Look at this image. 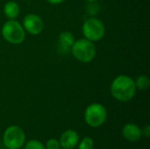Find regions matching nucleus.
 Instances as JSON below:
<instances>
[{"label":"nucleus","mask_w":150,"mask_h":149,"mask_svg":"<svg viewBox=\"0 0 150 149\" xmlns=\"http://www.w3.org/2000/svg\"><path fill=\"white\" fill-rule=\"evenodd\" d=\"M82 31L85 39L92 42H96L104 38L105 33V27L100 19L91 17L83 22Z\"/></svg>","instance_id":"39448f33"},{"label":"nucleus","mask_w":150,"mask_h":149,"mask_svg":"<svg viewBox=\"0 0 150 149\" xmlns=\"http://www.w3.org/2000/svg\"><path fill=\"white\" fill-rule=\"evenodd\" d=\"M20 12L19 5L15 1H8L4 4V13L9 19H16Z\"/></svg>","instance_id":"9b49d317"},{"label":"nucleus","mask_w":150,"mask_h":149,"mask_svg":"<svg viewBox=\"0 0 150 149\" xmlns=\"http://www.w3.org/2000/svg\"><path fill=\"white\" fill-rule=\"evenodd\" d=\"M112 96L120 102H128L134 97L136 87L134 80L127 75H120L115 77L111 84Z\"/></svg>","instance_id":"f257e3e1"},{"label":"nucleus","mask_w":150,"mask_h":149,"mask_svg":"<svg viewBox=\"0 0 150 149\" xmlns=\"http://www.w3.org/2000/svg\"><path fill=\"white\" fill-rule=\"evenodd\" d=\"M46 149H60L61 145L58 140L56 139H50L47 141L46 144Z\"/></svg>","instance_id":"2eb2a0df"},{"label":"nucleus","mask_w":150,"mask_h":149,"mask_svg":"<svg viewBox=\"0 0 150 149\" xmlns=\"http://www.w3.org/2000/svg\"><path fill=\"white\" fill-rule=\"evenodd\" d=\"M70 52L78 61L88 63L94 60L97 51L94 42L83 38L75 40Z\"/></svg>","instance_id":"f03ea898"},{"label":"nucleus","mask_w":150,"mask_h":149,"mask_svg":"<svg viewBox=\"0 0 150 149\" xmlns=\"http://www.w3.org/2000/svg\"><path fill=\"white\" fill-rule=\"evenodd\" d=\"M46 1L51 4H60L63 3L65 0H46Z\"/></svg>","instance_id":"f3484780"},{"label":"nucleus","mask_w":150,"mask_h":149,"mask_svg":"<svg viewBox=\"0 0 150 149\" xmlns=\"http://www.w3.org/2000/svg\"><path fill=\"white\" fill-rule=\"evenodd\" d=\"M3 38L12 45L21 44L25 39V31L23 25L15 19L6 21L1 30Z\"/></svg>","instance_id":"7ed1b4c3"},{"label":"nucleus","mask_w":150,"mask_h":149,"mask_svg":"<svg viewBox=\"0 0 150 149\" xmlns=\"http://www.w3.org/2000/svg\"><path fill=\"white\" fill-rule=\"evenodd\" d=\"M3 141L6 148H21L25 142V133L21 127L17 126H11L4 131Z\"/></svg>","instance_id":"423d86ee"},{"label":"nucleus","mask_w":150,"mask_h":149,"mask_svg":"<svg viewBox=\"0 0 150 149\" xmlns=\"http://www.w3.org/2000/svg\"><path fill=\"white\" fill-rule=\"evenodd\" d=\"M78 145V149H93L94 141L91 137H84L81 140Z\"/></svg>","instance_id":"ddd939ff"},{"label":"nucleus","mask_w":150,"mask_h":149,"mask_svg":"<svg viewBox=\"0 0 150 149\" xmlns=\"http://www.w3.org/2000/svg\"><path fill=\"white\" fill-rule=\"evenodd\" d=\"M88 3H91V2H96V1H98V0H86Z\"/></svg>","instance_id":"a211bd4d"},{"label":"nucleus","mask_w":150,"mask_h":149,"mask_svg":"<svg viewBox=\"0 0 150 149\" xmlns=\"http://www.w3.org/2000/svg\"><path fill=\"white\" fill-rule=\"evenodd\" d=\"M122 135L125 138V140L128 141H138L142 136V129L134 123H128L124 126L122 128Z\"/></svg>","instance_id":"9d476101"},{"label":"nucleus","mask_w":150,"mask_h":149,"mask_svg":"<svg viewBox=\"0 0 150 149\" xmlns=\"http://www.w3.org/2000/svg\"><path fill=\"white\" fill-rule=\"evenodd\" d=\"M23 27L25 31L32 35L40 34L44 28V23L42 18L34 13H29L23 18Z\"/></svg>","instance_id":"0eeeda50"},{"label":"nucleus","mask_w":150,"mask_h":149,"mask_svg":"<svg viewBox=\"0 0 150 149\" xmlns=\"http://www.w3.org/2000/svg\"><path fill=\"white\" fill-rule=\"evenodd\" d=\"M107 119V111L104 105L98 103L90 105L84 112V120L88 126L93 128L100 127Z\"/></svg>","instance_id":"20e7f679"},{"label":"nucleus","mask_w":150,"mask_h":149,"mask_svg":"<svg viewBox=\"0 0 150 149\" xmlns=\"http://www.w3.org/2000/svg\"><path fill=\"white\" fill-rule=\"evenodd\" d=\"M134 83L136 89L140 90H146L150 85L149 77L146 75H141L136 78V80H134Z\"/></svg>","instance_id":"f8f14e48"},{"label":"nucleus","mask_w":150,"mask_h":149,"mask_svg":"<svg viewBox=\"0 0 150 149\" xmlns=\"http://www.w3.org/2000/svg\"><path fill=\"white\" fill-rule=\"evenodd\" d=\"M75 36L69 31H64L60 33L58 37V49L62 54H67L70 52L71 47L75 42Z\"/></svg>","instance_id":"1a4fd4ad"},{"label":"nucleus","mask_w":150,"mask_h":149,"mask_svg":"<svg viewBox=\"0 0 150 149\" xmlns=\"http://www.w3.org/2000/svg\"><path fill=\"white\" fill-rule=\"evenodd\" d=\"M25 149H46L44 144L36 140H31L25 144Z\"/></svg>","instance_id":"4468645a"},{"label":"nucleus","mask_w":150,"mask_h":149,"mask_svg":"<svg viewBox=\"0 0 150 149\" xmlns=\"http://www.w3.org/2000/svg\"><path fill=\"white\" fill-rule=\"evenodd\" d=\"M142 133L144 137L146 138H149L150 136V126H146L142 130Z\"/></svg>","instance_id":"dca6fc26"},{"label":"nucleus","mask_w":150,"mask_h":149,"mask_svg":"<svg viewBox=\"0 0 150 149\" xmlns=\"http://www.w3.org/2000/svg\"><path fill=\"white\" fill-rule=\"evenodd\" d=\"M61 148L63 149L75 148L79 143V135L74 130H67L62 133L59 140Z\"/></svg>","instance_id":"6e6552de"}]
</instances>
